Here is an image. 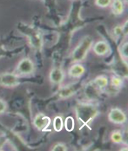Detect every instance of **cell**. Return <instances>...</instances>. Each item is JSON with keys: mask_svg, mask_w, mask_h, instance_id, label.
Instances as JSON below:
<instances>
[{"mask_svg": "<svg viewBox=\"0 0 128 151\" xmlns=\"http://www.w3.org/2000/svg\"><path fill=\"white\" fill-rule=\"evenodd\" d=\"M76 116L83 126H88L98 114L97 108L92 103H81L76 107Z\"/></svg>", "mask_w": 128, "mask_h": 151, "instance_id": "6da1fadb", "label": "cell"}, {"mask_svg": "<svg viewBox=\"0 0 128 151\" xmlns=\"http://www.w3.org/2000/svg\"><path fill=\"white\" fill-rule=\"evenodd\" d=\"M92 40L89 37L84 38L73 52L72 59L74 62L83 60L92 45Z\"/></svg>", "mask_w": 128, "mask_h": 151, "instance_id": "7a4b0ae2", "label": "cell"}, {"mask_svg": "<svg viewBox=\"0 0 128 151\" xmlns=\"http://www.w3.org/2000/svg\"><path fill=\"white\" fill-rule=\"evenodd\" d=\"M34 64L33 62L28 58H25L18 63L16 67L17 75H28L33 73Z\"/></svg>", "mask_w": 128, "mask_h": 151, "instance_id": "3957f363", "label": "cell"}, {"mask_svg": "<svg viewBox=\"0 0 128 151\" xmlns=\"http://www.w3.org/2000/svg\"><path fill=\"white\" fill-rule=\"evenodd\" d=\"M108 117L109 121L115 124H123L127 120L126 114L118 108L111 109Z\"/></svg>", "mask_w": 128, "mask_h": 151, "instance_id": "277c9868", "label": "cell"}, {"mask_svg": "<svg viewBox=\"0 0 128 151\" xmlns=\"http://www.w3.org/2000/svg\"><path fill=\"white\" fill-rule=\"evenodd\" d=\"M18 75L15 73H6L0 76V84L7 87H15L20 83Z\"/></svg>", "mask_w": 128, "mask_h": 151, "instance_id": "5b68a950", "label": "cell"}, {"mask_svg": "<svg viewBox=\"0 0 128 151\" xmlns=\"http://www.w3.org/2000/svg\"><path fill=\"white\" fill-rule=\"evenodd\" d=\"M51 124V119L44 113L38 114L33 120V124L39 131H45Z\"/></svg>", "mask_w": 128, "mask_h": 151, "instance_id": "8992f818", "label": "cell"}, {"mask_svg": "<svg viewBox=\"0 0 128 151\" xmlns=\"http://www.w3.org/2000/svg\"><path fill=\"white\" fill-rule=\"evenodd\" d=\"M49 80L55 84H59L63 82L65 78V73L63 70L59 67H55L49 73Z\"/></svg>", "mask_w": 128, "mask_h": 151, "instance_id": "52a82bcc", "label": "cell"}, {"mask_svg": "<svg viewBox=\"0 0 128 151\" xmlns=\"http://www.w3.org/2000/svg\"><path fill=\"white\" fill-rule=\"evenodd\" d=\"M86 69L83 65L80 63H76L73 65L68 70L69 76L73 78H78L84 74Z\"/></svg>", "mask_w": 128, "mask_h": 151, "instance_id": "ba28073f", "label": "cell"}, {"mask_svg": "<svg viewBox=\"0 0 128 151\" xmlns=\"http://www.w3.org/2000/svg\"><path fill=\"white\" fill-rule=\"evenodd\" d=\"M109 50V47L107 43L103 41L97 42L93 47V51L99 56H103L106 55Z\"/></svg>", "mask_w": 128, "mask_h": 151, "instance_id": "9c48e42d", "label": "cell"}, {"mask_svg": "<svg viewBox=\"0 0 128 151\" xmlns=\"http://www.w3.org/2000/svg\"><path fill=\"white\" fill-rule=\"evenodd\" d=\"M93 82L97 88L103 89L108 85V79L105 76L100 75V76L97 77Z\"/></svg>", "mask_w": 128, "mask_h": 151, "instance_id": "30bf717a", "label": "cell"}, {"mask_svg": "<svg viewBox=\"0 0 128 151\" xmlns=\"http://www.w3.org/2000/svg\"><path fill=\"white\" fill-rule=\"evenodd\" d=\"M64 127L63 119L61 116H56L53 120V128L55 131L60 132Z\"/></svg>", "mask_w": 128, "mask_h": 151, "instance_id": "8fae6325", "label": "cell"}, {"mask_svg": "<svg viewBox=\"0 0 128 151\" xmlns=\"http://www.w3.org/2000/svg\"><path fill=\"white\" fill-rule=\"evenodd\" d=\"M111 139L114 144H120L123 142V136L119 131H114L111 135Z\"/></svg>", "mask_w": 128, "mask_h": 151, "instance_id": "7c38bea8", "label": "cell"}, {"mask_svg": "<svg viewBox=\"0 0 128 151\" xmlns=\"http://www.w3.org/2000/svg\"><path fill=\"white\" fill-rule=\"evenodd\" d=\"M113 12L115 14H120L123 10V3L121 0H114L113 4Z\"/></svg>", "mask_w": 128, "mask_h": 151, "instance_id": "4fadbf2b", "label": "cell"}, {"mask_svg": "<svg viewBox=\"0 0 128 151\" xmlns=\"http://www.w3.org/2000/svg\"><path fill=\"white\" fill-rule=\"evenodd\" d=\"M64 126L67 131L71 132L74 128V120L71 116H69L65 119L64 123Z\"/></svg>", "mask_w": 128, "mask_h": 151, "instance_id": "5bb4252c", "label": "cell"}, {"mask_svg": "<svg viewBox=\"0 0 128 151\" xmlns=\"http://www.w3.org/2000/svg\"><path fill=\"white\" fill-rule=\"evenodd\" d=\"M123 83V78L118 76H113L111 79V84L114 88H120Z\"/></svg>", "mask_w": 128, "mask_h": 151, "instance_id": "9a60e30c", "label": "cell"}, {"mask_svg": "<svg viewBox=\"0 0 128 151\" xmlns=\"http://www.w3.org/2000/svg\"><path fill=\"white\" fill-rule=\"evenodd\" d=\"M119 52L120 56L122 57V59L126 60L127 59V42L124 43L121 46H120V47L119 48Z\"/></svg>", "mask_w": 128, "mask_h": 151, "instance_id": "2e32d148", "label": "cell"}, {"mask_svg": "<svg viewBox=\"0 0 128 151\" xmlns=\"http://www.w3.org/2000/svg\"><path fill=\"white\" fill-rule=\"evenodd\" d=\"M72 89L73 88H69V87H66V88H63L60 93V96L61 98H66L74 95V90Z\"/></svg>", "mask_w": 128, "mask_h": 151, "instance_id": "e0dca14e", "label": "cell"}, {"mask_svg": "<svg viewBox=\"0 0 128 151\" xmlns=\"http://www.w3.org/2000/svg\"><path fill=\"white\" fill-rule=\"evenodd\" d=\"M53 150L54 151H66L67 150V147L65 144L63 143H57L55 145Z\"/></svg>", "mask_w": 128, "mask_h": 151, "instance_id": "ac0fdd59", "label": "cell"}, {"mask_svg": "<svg viewBox=\"0 0 128 151\" xmlns=\"http://www.w3.org/2000/svg\"><path fill=\"white\" fill-rule=\"evenodd\" d=\"M7 105L6 102L3 100L0 99V114L3 113L6 111V109H7Z\"/></svg>", "mask_w": 128, "mask_h": 151, "instance_id": "d6986e66", "label": "cell"}, {"mask_svg": "<svg viewBox=\"0 0 128 151\" xmlns=\"http://www.w3.org/2000/svg\"><path fill=\"white\" fill-rule=\"evenodd\" d=\"M110 3V0H97V4L100 6L105 7Z\"/></svg>", "mask_w": 128, "mask_h": 151, "instance_id": "ffe728a7", "label": "cell"}, {"mask_svg": "<svg viewBox=\"0 0 128 151\" xmlns=\"http://www.w3.org/2000/svg\"><path fill=\"white\" fill-rule=\"evenodd\" d=\"M122 31H123V30H122V29L119 27H117L114 30V32L116 35H119L122 32Z\"/></svg>", "mask_w": 128, "mask_h": 151, "instance_id": "44dd1931", "label": "cell"}]
</instances>
